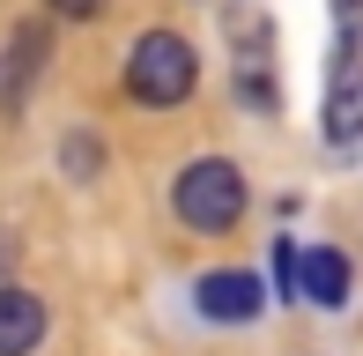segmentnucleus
<instances>
[{
	"label": "nucleus",
	"instance_id": "nucleus-2",
	"mask_svg": "<svg viewBox=\"0 0 363 356\" xmlns=\"http://www.w3.org/2000/svg\"><path fill=\"white\" fill-rule=\"evenodd\" d=\"M171 208H178V223H193V230H230V223L245 216V178H238V164H223V156L186 164L178 186H171Z\"/></svg>",
	"mask_w": 363,
	"mask_h": 356
},
{
	"label": "nucleus",
	"instance_id": "nucleus-6",
	"mask_svg": "<svg viewBox=\"0 0 363 356\" xmlns=\"http://www.w3.org/2000/svg\"><path fill=\"white\" fill-rule=\"evenodd\" d=\"M238 89L252 96L259 111H274V74H267V23H259V15H238Z\"/></svg>",
	"mask_w": 363,
	"mask_h": 356
},
{
	"label": "nucleus",
	"instance_id": "nucleus-3",
	"mask_svg": "<svg viewBox=\"0 0 363 356\" xmlns=\"http://www.w3.org/2000/svg\"><path fill=\"white\" fill-rule=\"evenodd\" d=\"M363 134V67H356V0H341V45H334V82H326V141Z\"/></svg>",
	"mask_w": 363,
	"mask_h": 356
},
{
	"label": "nucleus",
	"instance_id": "nucleus-4",
	"mask_svg": "<svg viewBox=\"0 0 363 356\" xmlns=\"http://www.w3.org/2000/svg\"><path fill=\"white\" fill-rule=\"evenodd\" d=\"M38 342H45V297L0 282V356H30Z\"/></svg>",
	"mask_w": 363,
	"mask_h": 356
},
{
	"label": "nucleus",
	"instance_id": "nucleus-10",
	"mask_svg": "<svg viewBox=\"0 0 363 356\" xmlns=\"http://www.w3.org/2000/svg\"><path fill=\"white\" fill-rule=\"evenodd\" d=\"M0 260H8V245H0Z\"/></svg>",
	"mask_w": 363,
	"mask_h": 356
},
{
	"label": "nucleus",
	"instance_id": "nucleus-5",
	"mask_svg": "<svg viewBox=\"0 0 363 356\" xmlns=\"http://www.w3.org/2000/svg\"><path fill=\"white\" fill-rule=\"evenodd\" d=\"M201 312L208 319H223V327H238V319H259V282L245 267H223V274H201Z\"/></svg>",
	"mask_w": 363,
	"mask_h": 356
},
{
	"label": "nucleus",
	"instance_id": "nucleus-9",
	"mask_svg": "<svg viewBox=\"0 0 363 356\" xmlns=\"http://www.w3.org/2000/svg\"><path fill=\"white\" fill-rule=\"evenodd\" d=\"M52 8H60V15H67V23H89V15H104V8H111V0H52Z\"/></svg>",
	"mask_w": 363,
	"mask_h": 356
},
{
	"label": "nucleus",
	"instance_id": "nucleus-8",
	"mask_svg": "<svg viewBox=\"0 0 363 356\" xmlns=\"http://www.w3.org/2000/svg\"><path fill=\"white\" fill-rule=\"evenodd\" d=\"M45 60V38L38 30H15V60H8V111L23 104V82H30V67Z\"/></svg>",
	"mask_w": 363,
	"mask_h": 356
},
{
	"label": "nucleus",
	"instance_id": "nucleus-7",
	"mask_svg": "<svg viewBox=\"0 0 363 356\" xmlns=\"http://www.w3.org/2000/svg\"><path fill=\"white\" fill-rule=\"evenodd\" d=\"M304 297L311 304H349V260H341L334 245L304 252Z\"/></svg>",
	"mask_w": 363,
	"mask_h": 356
},
{
	"label": "nucleus",
	"instance_id": "nucleus-1",
	"mask_svg": "<svg viewBox=\"0 0 363 356\" xmlns=\"http://www.w3.org/2000/svg\"><path fill=\"white\" fill-rule=\"evenodd\" d=\"M193 82H201V60H193V45L178 38V30H148L134 45V60H126L134 104H186Z\"/></svg>",
	"mask_w": 363,
	"mask_h": 356
}]
</instances>
